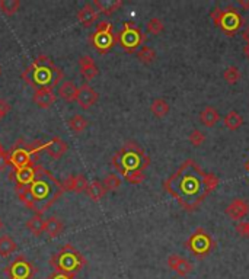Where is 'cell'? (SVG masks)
Segmentation results:
<instances>
[{"label":"cell","instance_id":"1","mask_svg":"<svg viewBox=\"0 0 249 279\" xmlns=\"http://www.w3.org/2000/svg\"><path fill=\"white\" fill-rule=\"evenodd\" d=\"M165 191L187 211H194L210 194L206 186V173L194 161H184L178 170L164 183Z\"/></svg>","mask_w":249,"mask_h":279},{"label":"cell","instance_id":"2","mask_svg":"<svg viewBox=\"0 0 249 279\" xmlns=\"http://www.w3.org/2000/svg\"><path fill=\"white\" fill-rule=\"evenodd\" d=\"M64 189L62 182H59L54 175L44 169L41 164H37L35 179L28 186H18L16 194L19 201L34 214L42 215L62 195Z\"/></svg>","mask_w":249,"mask_h":279},{"label":"cell","instance_id":"3","mask_svg":"<svg viewBox=\"0 0 249 279\" xmlns=\"http://www.w3.org/2000/svg\"><path fill=\"white\" fill-rule=\"evenodd\" d=\"M111 163L130 183L140 185L146 179L145 170L150 164V157L136 141H127L112 156Z\"/></svg>","mask_w":249,"mask_h":279},{"label":"cell","instance_id":"4","mask_svg":"<svg viewBox=\"0 0 249 279\" xmlns=\"http://www.w3.org/2000/svg\"><path fill=\"white\" fill-rule=\"evenodd\" d=\"M22 79L34 90L56 87L63 79L64 73L47 56L37 57L26 69L22 71Z\"/></svg>","mask_w":249,"mask_h":279},{"label":"cell","instance_id":"5","mask_svg":"<svg viewBox=\"0 0 249 279\" xmlns=\"http://www.w3.org/2000/svg\"><path fill=\"white\" fill-rule=\"evenodd\" d=\"M45 150V142L34 141L26 142L25 140H19L9 151V164L13 169H22L29 166H37L41 153Z\"/></svg>","mask_w":249,"mask_h":279},{"label":"cell","instance_id":"6","mask_svg":"<svg viewBox=\"0 0 249 279\" xmlns=\"http://www.w3.org/2000/svg\"><path fill=\"white\" fill-rule=\"evenodd\" d=\"M50 265L56 269V272L76 275L87 265V260L73 244H66L51 256Z\"/></svg>","mask_w":249,"mask_h":279},{"label":"cell","instance_id":"7","mask_svg":"<svg viewBox=\"0 0 249 279\" xmlns=\"http://www.w3.org/2000/svg\"><path fill=\"white\" fill-rule=\"evenodd\" d=\"M90 45L99 53L106 54L112 50L117 42V35L112 32V25L108 20H101L95 29V32L89 37Z\"/></svg>","mask_w":249,"mask_h":279},{"label":"cell","instance_id":"8","mask_svg":"<svg viewBox=\"0 0 249 279\" xmlns=\"http://www.w3.org/2000/svg\"><path fill=\"white\" fill-rule=\"evenodd\" d=\"M146 41V35L133 22H125L123 29L117 34V42L125 53H134Z\"/></svg>","mask_w":249,"mask_h":279},{"label":"cell","instance_id":"9","mask_svg":"<svg viewBox=\"0 0 249 279\" xmlns=\"http://www.w3.org/2000/svg\"><path fill=\"white\" fill-rule=\"evenodd\" d=\"M187 247L198 258H204L207 256L214 247L216 243L213 240V237L208 234L207 230H204L203 227H198L188 239L187 241Z\"/></svg>","mask_w":249,"mask_h":279},{"label":"cell","instance_id":"10","mask_svg":"<svg viewBox=\"0 0 249 279\" xmlns=\"http://www.w3.org/2000/svg\"><path fill=\"white\" fill-rule=\"evenodd\" d=\"M4 274L9 279H32L37 274V268L25 256H18L4 268Z\"/></svg>","mask_w":249,"mask_h":279},{"label":"cell","instance_id":"11","mask_svg":"<svg viewBox=\"0 0 249 279\" xmlns=\"http://www.w3.org/2000/svg\"><path fill=\"white\" fill-rule=\"evenodd\" d=\"M242 25H244V18H242V15L235 7H228L226 10L222 12V18H220L219 26L229 37H233L241 29Z\"/></svg>","mask_w":249,"mask_h":279},{"label":"cell","instance_id":"12","mask_svg":"<svg viewBox=\"0 0 249 279\" xmlns=\"http://www.w3.org/2000/svg\"><path fill=\"white\" fill-rule=\"evenodd\" d=\"M99 99V93L90 87L87 83L82 84L81 87H78V96H76V102L82 109H89L92 108Z\"/></svg>","mask_w":249,"mask_h":279},{"label":"cell","instance_id":"13","mask_svg":"<svg viewBox=\"0 0 249 279\" xmlns=\"http://www.w3.org/2000/svg\"><path fill=\"white\" fill-rule=\"evenodd\" d=\"M167 266L179 277H187L192 272V263L185 259V258H181L179 255H169L167 256V260H166Z\"/></svg>","mask_w":249,"mask_h":279},{"label":"cell","instance_id":"14","mask_svg":"<svg viewBox=\"0 0 249 279\" xmlns=\"http://www.w3.org/2000/svg\"><path fill=\"white\" fill-rule=\"evenodd\" d=\"M226 214L229 218L239 222V221H242V218H245L249 214V202L247 199L236 198L226 207Z\"/></svg>","mask_w":249,"mask_h":279},{"label":"cell","instance_id":"15","mask_svg":"<svg viewBox=\"0 0 249 279\" xmlns=\"http://www.w3.org/2000/svg\"><path fill=\"white\" fill-rule=\"evenodd\" d=\"M35 175H37V166H29V167H22V169H13L10 179L15 180L16 188L28 186L35 179Z\"/></svg>","mask_w":249,"mask_h":279},{"label":"cell","instance_id":"16","mask_svg":"<svg viewBox=\"0 0 249 279\" xmlns=\"http://www.w3.org/2000/svg\"><path fill=\"white\" fill-rule=\"evenodd\" d=\"M45 150H47V153H48V156L51 159L59 160V159H62L66 154L67 144H66L64 140L60 139V137H53L50 141L45 142Z\"/></svg>","mask_w":249,"mask_h":279},{"label":"cell","instance_id":"17","mask_svg":"<svg viewBox=\"0 0 249 279\" xmlns=\"http://www.w3.org/2000/svg\"><path fill=\"white\" fill-rule=\"evenodd\" d=\"M63 189L64 191H70V192H76V194H81L84 192L86 188H87V180L83 175H72L69 178H66L63 182Z\"/></svg>","mask_w":249,"mask_h":279},{"label":"cell","instance_id":"18","mask_svg":"<svg viewBox=\"0 0 249 279\" xmlns=\"http://www.w3.org/2000/svg\"><path fill=\"white\" fill-rule=\"evenodd\" d=\"M98 16H99V12L96 10V7L92 3H86L82 9L78 12V20L82 23V26H84V28L92 26L98 20Z\"/></svg>","mask_w":249,"mask_h":279},{"label":"cell","instance_id":"19","mask_svg":"<svg viewBox=\"0 0 249 279\" xmlns=\"http://www.w3.org/2000/svg\"><path fill=\"white\" fill-rule=\"evenodd\" d=\"M79 67H81V74L84 77V80H92L99 74V69L95 63V60L90 56H82L79 59Z\"/></svg>","mask_w":249,"mask_h":279},{"label":"cell","instance_id":"20","mask_svg":"<svg viewBox=\"0 0 249 279\" xmlns=\"http://www.w3.org/2000/svg\"><path fill=\"white\" fill-rule=\"evenodd\" d=\"M32 100L40 108H50L51 105L56 103L57 96L53 93L51 89H40V90H35V93L32 96Z\"/></svg>","mask_w":249,"mask_h":279},{"label":"cell","instance_id":"21","mask_svg":"<svg viewBox=\"0 0 249 279\" xmlns=\"http://www.w3.org/2000/svg\"><path fill=\"white\" fill-rule=\"evenodd\" d=\"M93 6L96 10L105 16H111L123 6V0H93Z\"/></svg>","mask_w":249,"mask_h":279},{"label":"cell","instance_id":"22","mask_svg":"<svg viewBox=\"0 0 249 279\" xmlns=\"http://www.w3.org/2000/svg\"><path fill=\"white\" fill-rule=\"evenodd\" d=\"M220 120H222V117H220L219 111H217L216 108H213V106H206V108L200 112V121H201V124L206 125V127H208V128L214 127Z\"/></svg>","mask_w":249,"mask_h":279},{"label":"cell","instance_id":"23","mask_svg":"<svg viewBox=\"0 0 249 279\" xmlns=\"http://www.w3.org/2000/svg\"><path fill=\"white\" fill-rule=\"evenodd\" d=\"M64 230V224L60 218H57L56 215H51L45 219V231L48 234L50 239H56L59 237Z\"/></svg>","mask_w":249,"mask_h":279},{"label":"cell","instance_id":"24","mask_svg":"<svg viewBox=\"0 0 249 279\" xmlns=\"http://www.w3.org/2000/svg\"><path fill=\"white\" fill-rule=\"evenodd\" d=\"M26 228L31 231L32 236L40 237L45 231V219L40 214H34L28 221H26Z\"/></svg>","mask_w":249,"mask_h":279},{"label":"cell","instance_id":"25","mask_svg":"<svg viewBox=\"0 0 249 279\" xmlns=\"http://www.w3.org/2000/svg\"><path fill=\"white\" fill-rule=\"evenodd\" d=\"M223 124L228 130L230 131H236L244 125V117L238 112V111H229L225 117H223Z\"/></svg>","mask_w":249,"mask_h":279},{"label":"cell","instance_id":"26","mask_svg":"<svg viewBox=\"0 0 249 279\" xmlns=\"http://www.w3.org/2000/svg\"><path fill=\"white\" fill-rule=\"evenodd\" d=\"M84 192L87 194V197H89L93 202L101 201V199L105 197V194H106V191H105L102 182H99V180H93V182L87 183V188H86Z\"/></svg>","mask_w":249,"mask_h":279},{"label":"cell","instance_id":"27","mask_svg":"<svg viewBox=\"0 0 249 279\" xmlns=\"http://www.w3.org/2000/svg\"><path fill=\"white\" fill-rule=\"evenodd\" d=\"M59 96L66 102H75L78 96L76 84L73 81H63V84L59 87Z\"/></svg>","mask_w":249,"mask_h":279},{"label":"cell","instance_id":"28","mask_svg":"<svg viewBox=\"0 0 249 279\" xmlns=\"http://www.w3.org/2000/svg\"><path fill=\"white\" fill-rule=\"evenodd\" d=\"M16 249H18V244L10 236H7V234L0 236V256L1 258L10 256L12 253L16 252Z\"/></svg>","mask_w":249,"mask_h":279},{"label":"cell","instance_id":"29","mask_svg":"<svg viewBox=\"0 0 249 279\" xmlns=\"http://www.w3.org/2000/svg\"><path fill=\"white\" fill-rule=\"evenodd\" d=\"M150 111L156 118H165L166 115L169 114V103L166 102L165 99L158 98L152 102L150 105Z\"/></svg>","mask_w":249,"mask_h":279},{"label":"cell","instance_id":"30","mask_svg":"<svg viewBox=\"0 0 249 279\" xmlns=\"http://www.w3.org/2000/svg\"><path fill=\"white\" fill-rule=\"evenodd\" d=\"M137 59H139L140 63L149 66L156 60V51L153 48H150V47H142L137 51Z\"/></svg>","mask_w":249,"mask_h":279},{"label":"cell","instance_id":"31","mask_svg":"<svg viewBox=\"0 0 249 279\" xmlns=\"http://www.w3.org/2000/svg\"><path fill=\"white\" fill-rule=\"evenodd\" d=\"M67 125H69V128H70L75 134H81L82 131L86 130V127H87V121L83 118L82 115L76 114V115H73V117L69 120Z\"/></svg>","mask_w":249,"mask_h":279},{"label":"cell","instance_id":"32","mask_svg":"<svg viewBox=\"0 0 249 279\" xmlns=\"http://www.w3.org/2000/svg\"><path fill=\"white\" fill-rule=\"evenodd\" d=\"M21 7V1L19 0H0V12L10 16L15 15Z\"/></svg>","mask_w":249,"mask_h":279},{"label":"cell","instance_id":"33","mask_svg":"<svg viewBox=\"0 0 249 279\" xmlns=\"http://www.w3.org/2000/svg\"><path fill=\"white\" fill-rule=\"evenodd\" d=\"M241 77H242L241 70L238 69L236 66H229L228 69L223 71V79L229 84H236L241 80Z\"/></svg>","mask_w":249,"mask_h":279},{"label":"cell","instance_id":"34","mask_svg":"<svg viewBox=\"0 0 249 279\" xmlns=\"http://www.w3.org/2000/svg\"><path fill=\"white\" fill-rule=\"evenodd\" d=\"M102 185H104V188H105L106 192H108V191H117V189L121 186V179H120L117 175L111 173V175H108V176L102 180Z\"/></svg>","mask_w":249,"mask_h":279},{"label":"cell","instance_id":"35","mask_svg":"<svg viewBox=\"0 0 249 279\" xmlns=\"http://www.w3.org/2000/svg\"><path fill=\"white\" fill-rule=\"evenodd\" d=\"M164 29H165L164 20L159 19V18H152L147 22V32L152 34V35H159V34L164 32Z\"/></svg>","mask_w":249,"mask_h":279},{"label":"cell","instance_id":"36","mask_svg":"<svg viewBox=\"0 0 249 279\" xmlns=\"http://www.w3.org/2000/svg\"><path fill=\"white\" fill-rule=\"evenodd\" d=\"M188 140H189L191 145H194V147H200V145L206 141V134L201 133L200 130H194V131L189 134Z\"/></svg>","mask_w":249,"mask_h":279},{"label":"cell","instance_id":"37","mask_svg":"<svg viewBox=\"0 0 249 279\" xmlns=\"http://www.w3.org/2000/svg\"><path fill=\"white\" fill-rule=\"evenodd\" d=\"M219 182H220L219 176H216L214 173H206V186L210 192L217 188Z\"/></svg>","mask_w":249,"mask_h":279},{"label":"cell","instance_id":"38","mask_svg":"<svg viewBox=\"0 0 249 279\" xmlns=\"http://www.w3.org/2000/svg\"><path fill=\"white\" fill-rule=\"evenodd\" d=\"M235 231H236L239 236L249 239V221H239V222L235 225Z\"/></svg>","mask_w":249,"mask_h":279},{"label":"cell","instance_id":"39","mask_svg":"<svg viewBox=\"0 0 249 279\" xmlns=\"http://www.w3.org/2000/svg\"><path fill=\"white\" fill-rule=\"evenodd\" d=\"M10 111V105L6 99H0V121L7 115V112Z\"/></svg>","mask_w":249,"mask_h":279},{"label":"cell","instance_id":"40","mask_svg":"<svg viewBox=\"0 0 249 279\" xmlns=\"http://www.w3.org/2000/svg\"><path fill=\"white\" fill-rule=\"evenodd\" d=\"M7 166H9V156H7V151L1 150V151H0V172H3Z\"/></svg>","mask_w":249,"mask_h":279},{"label":"cell","instance_id":"41","mask_svg":"<svg viewBox=\"0 0 249 279\" xmlns=\"http://www.w3.org/2000/svg\"><path fill=\"white\" fill-rule=\"evenodd\" d=\"M222 12H223V9H220V7H216V9L211 12V19H213V23H214L216 26H219L220 18H222Z\"/></svg>","mask_w":249,"mask_h":279},{"label":"cell","instance_id":"42","mask_svg":"<svg viewBox=\"0 0 249 279\" xmlns=\"http://www.w3.org/2000/svg\"><path fill=\"white\" fill-rule=\"evenodd\" d=\"M76 275H67V274H62V272H53L47 279H75Z\"/></svg>","mask_w":249,"mask_h":279},{"label":"cell","instance_id":"43","mask_svg":"<svg viewBox=\"0 0 249 279\" xmlns=\"http://www.w3.org/2000/svg\"><path fill=\"white\" fill-rule=\"evenodd\" d=\"M242 38L247 41V44H249V25L242 31Z\"/></svg>","mask_w":249,"mask_h":279},{"label":"cell","instance_id":"44","mask_svg":"<svg viewBox=\"0 0 249 279\" xmlns=\"http://www.w3.org/2000/svg\"><path fill=\"white\" fill-rule=\"evenodd\" d=\"M239 6H241V7H244L245 10H248L249 9V0H239Z\"/></svg>","mask_w":249,"mask_h":279},{"label":"cell","instance_id":"45","mask_svg":"<svg viewBox=\"0 0 249 279\" xmlns=\"http://www.w3.org/2000/svg\"><path fill=\"white\" fill-rule=\"evenodd\" d=\"M244 54H245V57L249 60V44H247V45L244 47Z\"/></svg>","mask_w":249,"mask_h":279},{"label":"cell","instance_id":"46","mask_svg":"<svg viewBox=\"0 0 249 279\" xmlns=\"http://www.w3.org/2000/svg\"><path fill=\"white\" fill-rule=\"evenodd\" d=\"M3 227H4V224H3V221H1V218H0V231L3 230Z\"/></svg>","mask_w":249,"mask_h":279},{"label":"cell","instance_id":"47","mask_svg":"<svg viewBox=\"0 0 249 279\" xmlns=\"http://www.w3.org/2000/svg\"><path fill=\"white\" fill-rule=\"evenodd\" d=\"M247 170H248V172H249V161H248V163H247Z\"/></svg>","mask_w":249,"mask_h":279},{"label":"cell","instance_id":"48","mask_svg":"<svg viewBox=\"0 0 249 279\" xmlns=\"http://www.w3.org/2000/svg\"><path fill=\"white\" fill-rule=\"evenodd\" d=\"M1 150H3V147H1V144H0V151H1Z\"/></svg>","mask_w":249,"mask_h":279},{"label":"cell","instance_id":"49","mask_svg":"<svg viewBox=\"0 0 249 279\" xmlns=\"http://www.w3.org/2000/svg\"><path fill=\"white\" fill-rule=\"evenodd\" d=\"M0 74H1V69H0Z\"/></svg>","mask_w":249,"mask_h":279}]
</instances>
